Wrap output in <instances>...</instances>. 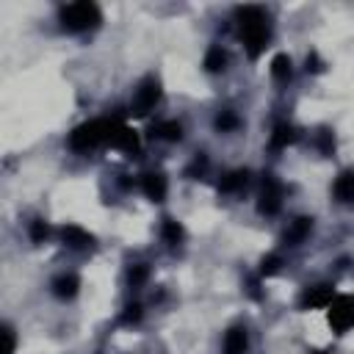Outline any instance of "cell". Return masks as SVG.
<instances>
[{
	"label": "cell",
	"instance_id": "cell-1",
	"mask_svg": "<svg viewBox=\"0 0 354 354\" xmlns=\"http://www.w3.org/2000/svg\"><path fill=\"white\" fill-rule=\"evenodd\" d=\"M238 36L252 58H257L268 41V19L257 6L238 8Z\"/></svg>",
	"mask_w": 354,
	"mask_h": 354
},
{
	"label": "cell",
	"instance_id": "cell-2",
	"mask_svg": "<svg viewBox=\"0 0 354 354\" xmlns=\"http://www.w3.org/2000/svg\"><path fill=\"white\" fill-rule=\"evenodd\" d=\"M111 127H113L111 119H91V122H83V124H77V127L69 133V147H72L75 152H88V149L100 147L102 141L108 144Z\"/></svg>",
	"mask_w": 354,
	"mask_h": 354
},
{
	"label": "cell",
	"instance_id": "cell-3",
	"mask_svg": "<svg viewBox=\"0 0 354 354\" xmlns=\"http://www.w3.org/2000/svg\"><path fill=\"white\" fill-rule=\"evenodd\" d=\"M58 17H61V25H64V30H72V33H80V30H91V28H97V25L102 22V17H100V8H97L94 3H88V0H77V3H69V6H64Z\"/></svg>",
	"mask_w": 354,
	"mask_h": 354
},
{
	"label": "cell",
	"instance_id": "cell-4",
	"mask_svg": "<svg viewBox=\"0 0 354 354\" xmlns=\"http://www.w3.org/2000/svg\"><path fill=\"white\" fill-rule=\"evenodd\" d=\"M158 100H160V83H158L155 77H144L141 86L136 88L133 102H130V113H133V116H147V113L155 108Z\"/></svg>",
	"mask_w": 354,
	"mask_h": 354
},
{
	"label": "cell",
	"instance_id": "cell-5",
	"mask_svg": "<svg viewBox=\"0 0 354 354\" xmlns=\"http://www.w3.org/2000/svg\"><path fill=\"white\" fill-rule=\"evenodd\" d=\"M326 318L335 332H346L348 326H354V296H335Z\"/></svg>",
	"mask_w": 354,
	"mask_h": 354
},
{
	"label": "cell",
	"instance_id": "cell-6",
	"mask_svg": "<svg viewBox=\"0 0 354 354\" xmlns=\"http://www.w3.org/2000/svg\"><path fill=\"white\" fill-rule=\"evenodd\" d=\"M282 207V185L274 180V174L263 177V191L257 196V210L266 216H277Z\"/></svg>",
	"mask_w": 354,
	"mask_h": 354
},
{
	"label": "cell",
	"instance_id": "cell-7",
	"mask_svg": "<svg viewBox=\"0 0 354 354\" xmlns=\"http://www.w3.org/2000/svg\"><path fill=\"white\" fill-rule=\"evenodd\" d=\"M108 144L111 147H116V149H122V152H138V133L133 130V127H127V124H122V122H113V127H111V136H108Z\"/></svg>",
	"mask_w": 354,
	"mask_h": 354
},
{
	"label": "cell",
	"instance_id": "cell-8",
	"mask_svg": "<svg viewBox=\"0 0 354 354\" xmlns=\"http://www.w3.org/2000/svg\"><path fill=\"white\" fill-rule=\"evenodd\" d=\"M335 299V288L329 282H321V285H313L301 293V307L304 310H318V307H329Z\"/></svg>",
	"mask_w": 354,
	"mask_h": 354
},
{
	"label": "cell",
	"instance_id": "cell-9",
	"mask_svg": "<svg viewBox=\"0 0 354 354\" xmlns=\"http://www.w3.org/2000/svg\"><path fill=\"white\" fill-rule=\"evenodd\" d=\"M141 188H144V194H147L152 202H163L169 185H166V177H163L160 171H149V174L141 177Z\"/></svg>",
	"mask_w": 354,
	"mask_h": 354
},
{
	"label": "cell",
	"instance_id": "cell-10",
	"mask_svg": "<svg viewBox=\"0 0 354 354\" xmlns=\"http://www.w3.org/2000/svg\"><path fill=\"white\" fill-rule=\"evenodd\" d=\"M310 230H313V218H307V216L293 218V221H290V227L285 230V243H290V246L301 243V241L310 235Z\"/></svg>",
	"mask_w": 354,
	"mask_h": 354
},
{
	"label": "cell",
	"instance_id": "cell-11",
	"mask_svg": "<svg viewBox=\"0 0 354 354\" xmlns=\"http://www.w3.org/2000/svg\"><path fill=\"white\" fill-rule=\"evenodd\" d=\"M246 329L243 326H232L227 335H224V354H246Z\"/></svg>",
	"mask_w": 354,
	"mask_h": 354
},
{
	"label": "cell",
	"instance_id": "cell-12",
	"mask_svg": "<svg viewBox=\"0 0 354 354\" xmlns=\"http://www.w3.org/2000/svg\"><path fill=\"white\" fill-rule=\"evenodd\" d=\"M61 238H64V243H66L69 249H86V246H91V235H88L86 230L75 227V224L64 227V230H61Z\"/></svg>",
	"mask_w": 354,
	"mask_h": 354
},
{
	"label": "cell",
	"instance_id": "cell-13",
	"mask_svg": "<svg viewBox=\"0 0 354 354\" xmlns=\"http://www.w3.org/2000/svg\"><path fill=\"white\" fill-rule=\"evenodd\" d=\"M77 288H80V279L75 274H61V277L53 279V293L58 299H72L77 293Z\"/></svg>",
	"mask_w": 354,
	"mask_h": 354
},
{
	"label": "cell",
	"instance_id": "cell-14",
	"mask_svg": "<svg viewBox=\"0 0 354 354\" xmlns=\"http://www.w3.org/2000/svg\"><path fill=\"white\" fill-rule=\"evenodd\" d=\"M293 141H296V127L288 124V122H279L274 127V133H271V149H285Z\"/></svg>",
	"mask_w": 354,
	"mask_h": 354
},
{
	"label": "cell",
	"instance_id": "cell-15",
	"mask_svg": "<svg viewBox=\"0 0 354 354\" xmlns=\"http://www.w3.org/2000/svg\"><path fill=\"white\" fill-rule=\"evenodd\" d=\"M335 196L337 202H354V171L351 169L335 180Z\"/></svg>",
	"mask_w": 354,
	"mask_h": 354
},
{
	"label": "cell",
	"instance_id": "cell-16",
	"mask_svg": "<svg viewBox=\"0 0 354 354\" xmlns=\"http://www.w3.org/2000/svg\"><path fill=\"white\" fill-rule=\"evenodd\" d=\"M246 183H249V171H246V169H235V171H230L227 177H221V183H218V191H224V194H232V191H241Z\"/></svg>",
	"mask_w": 354,
	"mask_h": 354
},
{
	"label": "cell",
	"instance_id": "cell-17",
	"mask_svg": "<svg viewBox=\"0 0 354 354\" xmlns=\"http://www.w3.org/2000/svg\"><path fill=\"white\" fill-rule=\"evenodd\" d=\"M152 136L155 138H160V141H180L183 138V127H180V122H158L155 127H152Z\"/></svg>",
	"mask_w": 354,
	"mask_h": 354
},
{
	"label": "cell",
	"instance_id": "cell-18",
	"mask_svg": "<svg viewBox=\"0 0 354 354\" xmlns=\"http://www.w3.org/2000/svg\"><path fill=\"white\" fill-rule=\"evenodd\" d=\"M224 66H227V50L210 47L207 55H205V69L207 72H224Z\"/></svg>",
	"mask_w": 354,
	"mask_h": 354
},
{
	"label": "cell",
	"instance_id": "cell-19",
	"mask_svg": "<svg viewBox=\"0 0 354 354\" xmlns=\"http://www.w3.org/2000/svg\"><path fill=\"white\" fill-rule=\"evenodd\" d=\"M271 75H274V80H279V83L290 80V58H288L285 53H279V55L271 58Z\"/></svg>",
	"mask_w": 354,
	"mask_h": 354
},
{
	"label": "cell",
	"instance_id": "cell-20",
	"mask_svg": "<svg viewBox=\"0 0 354 354\" xmlns=\"http://www.w3.org/2000/svg\"><path fill=\"white\" fill-rule=\"evenodd\" d=\"M163 241L169 243V246H177L180 241H183V227L174 221V218H163Z\"/></svg>",
	"mask_w": 354,
	"mask_h": 354
},
{
	"label": "cell",
	"instance_id": "cell-21",
	"mask_svg": "<svg viewBox=\"0 0 354 354\" xmlns=\"http://www.w3.org/2000/svg\"><path fill=\"white\" fill-rule=\"evenodd\" d=\"M241 124V119L232 113V111H221L218 116H216V130H221V133H230V130H235Z\"/></svg>",
	"mask_w": 354,
	"mask_h": 354
},
{
	"label": "cell",
	"instance_id": "cell-22",
	"mask_svg": "<svg viewBox=\"0 0 354 354\" xmlns=\"http://www.w3.org/2000/svg\"><path fill=\"white\" fill-rule=\"evenodd\" d=\"M318 149H321L324 155H332V149H335V136H332L329 127H321V130H318Z\"/></svg>",
	"mask_w": 354,
	"mask_h": 354
},
{
	"label": "cell",
	"instance_id": "cell-23",
	"mask_svg": "<svg viewBox=\"0 0 354 354\" xmlns=\"http://www.w3.org/2000/svg\"><path fill=\"white\" fill-rule=\"evenodd\" d=\"M279 266H282V257H279V254H268V257H263V263H260V274H263V277H271V274L279 271Z\"/></svg>",
	"mask_w": 354,
	"mask_h": 354
},
{
	"label": "cell",
	"instance_id": "cell-24",
	"mask_svg": "<svg viewBox=\"0 0 354 354\" xmlns=\"http://www.w3.org/2000/svg\"><path fill=\"white\" fill-rule=\"evenodd\" d=\"M47 235H50V227H47L41 218H36V221L30 224V241H33V243H44Z\"/></svg>",
	"mask_w": 354,
	"mask_h": 354
},
{
	"label": "cell",
	"instance_id": "cell-25",
	"mask_svg": "<svg viewBox=\"0 0 354 354\" xmlns=\"http://www.w3.org/2000/svg\"><path fill=\"white\" fill-rule=\"evenodd\" d=\"M119 321H122V324H138V321H141V304H136V301L127 304Z\"/></svg>",
	"mask_w": 354,
	"mask_h": 354
},
{
	"label": "cell",
	"instance_id": "cell-26",
	"mask_svg": "<svg viewBox=\"0 0 354 354\" xmlns=\"http://www.w3.org/2000/svg\"><path fill=\"white\" fill-rule=\"evenodd\" d=\"M205 169H207V158H205V155H196V158H194V163L185 169V174H188V177H202V174H205Z\"/></svg>",
	"mask_w": 354,
	"mask_h": 354
},
{
	"label": "cell",
	"instance_id": "cell-27",
	"mask_svg": "<svg viewBox=\"0 0 354 354\" xmlns=\"http://www.w3.org/2000/svg\"><path fill=\"white\" fill-rule=\"evenodd\" d=\"M147 274H149V268L138 263V266H133V268L127 271V279H130V285H141V282L147 279Z\"/></svg>",
	"mask_w": 354,
	"mask_h": 354
},
{
	"label": "cell",
	"instance_id": "cell-28",
	"mask_svg": "<svg viewBox=\"0 0 354 354\" xmlns=\"http://www.w3.org/2000/svg\"><path fill=\"white\" fill-rule=\"evenodd\" d=\"M3 354H14V346H17V337H14V329L11 326H3Z\"/></svg>",
	"mask_w": 354,
	"mask_h": 354
},
{
	"label": "cell",
	"instance_id": "cell-29",
	"mask_svg": "<svg viewBox=\"0 0 354 354\" xmlns=\"http://www.w3.org/2000/svg\"><path fill=\"white\" fill-rule=\"evenodd\" d=\"M307 72H324V61L318 58V53L307 55Z\"/></svg>",
	"mask_w": 354,
	"mask_h": 354
},
{
	"label": "cell",
	"instance_id": "cell-30",
	"mask_svg": "<svg viewBox=\"0 0 354 354\" xmlns=\"http://www.w3.org/2000/svg\"><path fill=\"white\" fill-rule=\"evenodd\" d=\"M310 354H324V351H310Z\"/></svg>",
	"mask_w": 354,
	"mask_h": 354
}]
</instances>
